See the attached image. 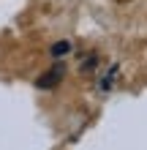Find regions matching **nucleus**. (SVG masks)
Returning a JSON list of instances; mask_svg holds the SVG:
<instances>
[{"instance_id":"nucleus-1","label":"nucleus","mask_w":147,"mask_h":150,"mask_svg":"<svg viewBox=\"0 0 147 150\" xmlns=\"http://www.w3.org/2000/svg\"><path fill=\"white\" fill-rule=\"evenodd\" d=\"M60 76H63V66H55L52 71L41 74V79H38V87H55V85L60 82Z\"/></svg>"},{"instance_id":"nucleus-2","label":"nucleus","mask_w":147,"mask_h":150,"mask_svg":"<svg viewBox=\"0 0 147 150\" xmlns=\"http://www.w3.org/2000/svg\"><path fill=\"white\" fill-rule=\"evenodd\" d=\"M52 52H55V55H63V52H68V44H55Z\"/></svg>"}]
</instances>
